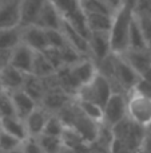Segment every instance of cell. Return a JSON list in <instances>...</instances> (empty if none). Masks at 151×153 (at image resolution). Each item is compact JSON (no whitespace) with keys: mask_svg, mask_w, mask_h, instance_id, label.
<instances>
[{"mask_svg":"<svg viewBox=\"0 0 151 153\" xmlns=\"http://www.w3.org/2000/svg\"><path fill=\"white\" fill-rule=\"evenodd\" d=\"M133 10V5L122 3V5L115 11L112 26L110 30V45L112 54L120 55L128 50V31L134 16Z\"/></svg>","mask_w":151,"mask_h":153,"instance_id":"1","label":"cell"},{"mask_svg":"<svg viewBox=\"0 0 151 153\" xmlns=\"http://www.w3.org/2000/svg\"><path fill=\"white\" fill-rule=\"evenodd\" d=\"M51 3L55 5L63 20L71 24L75 30H78L88 39L90 31L87 28L84 10L82 7L80 0H51Z\"/></svg>","mask_w":151,"mask_h":153,"instance_id":"2","label":"cell"},{"mask_svg":"<svg viewBox=\"0 0 151 153\" xmlns=\"http://www.w3.org/2000/svg\"><path fill=\"white\" fill-rule=\"evenodd\" d=\"M126 111L127 118L135 122L139 126L147 128L151 126V100L138 94L134 90L126 94Z\"/></svg>","mask_w":151,"mask_h":153,"instance_id":"3","label":"cell"},{"mask_svg":"<svg viewBox=\"0 0 151 153\" xmlns=\"http://www.w3.org/2000/svg\"><path fill=\"white\" fill-rule=\"evenodd\" d=\"M111 94H112V89L110 86L108 81L102 74L96 73L95 76L88 83L79 87L75 97L79 98V100L90 101V102H94L103 108Z\"/></svg>","mask_w":151,"mask_h":153,"instance_id":"4","label":"cell"},{"mask_svg":"<svg viewBox=\"0 0 151 153\" xmlns=\"http://www.w3.org/2000/svg\"><path fill=\"white\" fill-rule=\"evenodd\" d=\"M114 69H115V82L112 86V93L127 94L134 89L141 75L125 61L120 55L114 54Z\"/></svg>","mask_w":151,"mask_h":153,"instance_id":"5","label":"cell"},{"mask_svg":"<svg viewBox=\"0 0 151 153\" xmlns=\"http://www.w3.org/2000/svg\"><path fill=\"white\" fill-rule=\"evenodd\" d=\"M126 117V94L112 93L103 106V122L114 126Z\"/></svg>","mask_w":151,"mask_h":153,"instance_id":"6","label":"cell"},{"mask_svg":"<svg viewBox=\"0 0 151 153\" xmlns=\"http://www.w3.org/2000/svg\"><path fill=\"white\" fill-rule=\"evenodd\" d=\"M76 105V102H75ZM100 122H96L94 120H91L90 117H87L86 114H83L82 111L79 110L78 105L75 106V111L74 116L71 118V122L66 126H72L80 136L83 137V140L86 143H94L96 137V133H98V128Z\"/></svg>","mask_w":151,"mask_h":153,"instance_id":"7","label":"cell"},{"mask_svg":"<svg viewBox=\"0 0 151 153\" xmlns=\"http://www.w3.org/2000/svg\"><path fill=\"white\" fill-rule=\"evenodd\" d=\"M88 50H90V58L98 66L104 58H107L111 54L110 32H90Z\"/></svg>","mask_w":151,"mask_h":153,"instance_id":"8","label":"cell"},{"mask_svg":"<svg viewBox=\"0 0 151 153\" xmlns=\"http://www.w3.org/2000/svg\"><path fill=\"white\" fill-rule=\"evenodd\" d=\"M21 0H0V28L20 26Z\"/></svg>","mask_w":151,"mask_h":153,"instance_id":"9","label":"cell"},{"mask_svg":"<svg viewBox=\"0 0 151 153\" xmlns=\"http://www.w3.org/2000/svg\"><path fill=\"white\" fill-rule=\"evenodd\" d=\"M34 55L35 51L27 45H24L23 42H20L15 48H12L10 66L15 67L16 70L24 73V74H31Z\"/></svg>","mask_w":151,"mask_h":153,"instance_id":"10","label":"cell"},{"mask_svg":"<svg viewBox=\"0 0 151 153\" xmlns=\"http://www.w3.org/2000/svg\"><path fill=\"white\" fill-rule=\"evenodd\" d=\"M68 70L71 73L74 81L76 82L78 87H82L83 85L88 83L98 73V67H96L95 62L91 58H83L82 61L76 62L75 65L68 66Z\"/></svg>","mask_w":151,"mask_h":153,"instance_id":"11","label":"cell"},{"mask_svg":"<svg viewBox=\"0 0 151 153\" xmlns=\"http://www.w3.org/2000/svg\"><path fill=\"white\" fill-rule=\"evenodd\" d=\"M21 28V42L31 47L34 51H43L44 48L48 47L47 42V35H45V30L40 28V27L35 26V24H29V26H23Z\"/></svg>","mask_w":151,"mask_h":153,"instance_id":"12","label":"cell"},{"mask_svg":"<svg viewBox=\"0 0 151 153\" xmlns=\"http://www.w3.org/2000/svg\"><path fill=\"white\" fill-rule=\"evenodd\" d=\"M34 24L43 30H60L62 16L55 8V5L51 3V0H47L44 3Z\"/></svg>","mask_w":151,"mask_h":153,"instance_id":"13","label":"cell"},{"mask_svg":"<svg viewBox=\"0 0 151 153\" xmlns=\"http://www.w3.org/2000/svg\"><path fill=\"white\" fill-rule=\"evenodd\" d=\"M72 98L74 97L68 95L64 90L54 89V90L45 91L43 98L40 100V102L37 103V105L42 106V108L45 109L47 111H50L51 114H56L59 110H62Z\"/></svg>","mask_w":151,"mask_h":153,"instance_id":"14","label":"cell"},{"mask_svg":"<svg viewBox=\"0 0 151 153\" xmlns=\"http://www.w3.org/2000/svg\"><path fill=\"white\" fill-rule=\"evenodd\" d=\"M50 114H51L50 111H47L45 109H43L42 106L37 105L36 108L24 118V124H26L28 137H37L39 134H42Z\"/></svg>","mask_w":151,"mask_h":153,"instance_id":"15","label":"cell"},{"mask_svg":"<svg viewBox=\"0 0 151 153\" xmlns=\"http://www.w3.org/2000/svg\"><path fill=\"white\" fill-rule=\"evenodd\" d=\"M60 31L63 32L64 38H66L67 43L70 46L75 48L76 51H79L80 54L88 56L90 58V50H88V39L82 35L78 30H75L71 24H68L66 20L62 19V26H60Z\"/></svg>","mask_w":151,"mask_h":153,"instance_id":"16","label":"cell"},{"mask_svg":"<svg viewBox=\"0 0 151 153\" xmlns=\"http://www.w3.org/2000/svg\"><path fill=\"white\" fill-rule=\"evenodd\" d=\"M11 97V101H12L13 105V110H15L16 117L24 120L35 108L37 106L36 101L32 100L23 89L20 90H15V91L8 93Z\"/></svg>","mask_w":151,"mask_h":153,"instance_id":"17","label":"cell"},{"mask_svg":"<svg viewBox=\"0 0 151 153\" xmlns=\"http://www.w3.org/2000/svg\"><path fill=\"white\" fill-rule=\"evenodd\" d=\"M123 59L138 73L139 75L151 66V50H127L120 54Z\"/></svg>","mask_w":151,"mask_h":153,"instance_id":"18","label":"cell"},{"mask_svg":"<svg viewBox=\"0 0 151 153\" xmlns=\"http://www.w3.org/2000/svg\"><path fill=\"white\" fill-rule=\"evenodd\" d=\"M24 76H26L24 73L19 71L10 65L1 69L0 70V82H1L3 91L11 93L15 90H20L24 83Z\"/></svg>","mask_w":151,"mask_h":153,"instance_id":"19","label":"cell"},{"mask_svg":"<svg viewBox=\"0 0 151 153\" xmlns=\"http://www.w3.org/2000/svg\"><path fill=\"white\" fill-rule=\"evenodd\" d=\"M86 23L90 32H110L114 15L99 12H84Z\"/></svg>","mask_w":151,"mask_h":153,"instance_id":"20","label":"cell"},{"mask_svg":"<svg viewBox=\"0 0 151 153\" xmlns=\"http://www.w3.org/2000/svg\"><path fill=\"white\" fill-rule=\"evenodd\" d=\"M0 124H1L3 132H5V133H8V134L13 136V137L19 138L20 141H24L27 137H28L24 120L19 118V117H16V116L3 117V118H0Z\"/></svg>","mask_w":151,"mask_h":153,"instance_id":"21","label":"cell"},{"mask_svg":"<svg viewBox=\"0 0 151 153\" xmlns=\"http://www.w3.org/2000/svg\"><path fill=\"white\" fill-rule=\"evenodd\" d=\"M47 0H21V18L20 27L34 24L37 13L43 8Z\"/></svg>","mask_w":151,"mask_h":153,"instance_id":"22","label":"cell"},{"mask_svg":"<svg viewBox=\"0 0 151 153\" xmlns=\"http://www.w3.org/2000/svg\"><path fill=\"white\" fill-rule=\"evenodd\" d=\"M21 89L32 98V100L36 101V103L40 102V100L43 98L45 93V89L43 86V81L42 78L34 75V74H26L24 76V83Z\"/></svg>","mask_w":151,"mask_h":153,"instance_id":"23","label":"cell"},{"mask_svg":"<svg viewBox=\"0 0 151 153\" xmlns=\"http://www.w3.org/2000/svg\"><path fill=\"white\" fill-rule=\"evenodd\" d=\"M21 42L20 26L12 28H0V48L12 50Z\"/></svg>","mask_w":151,"mask_h":153,"instance_id":"24","label":"cell"},{"mask_svg":"<svg viewBox=\"0 0 151 153\" xmlns=\"http://www.w3.org/2000/svg\"><path fill=\"white\" fill-rule=\"evenodd\" d=\"M146 40L143 38V34L141 31V27L138 24L135 16H133V20L130 24L128 31V50H147Z\"/></svg>","mask_w":151,"mask_h":153,"instance_id":"25","label":"cell"},{"mask_svg":"<svg viewBox=\"0 0 151 153\" xmlns=\"http://www.w3.org/2000/svg\"><path fill=\"white\" fill-rule=\"evenodd\" d=\"M55 73V69L51 66V63L47 61L42 51H35L34 62H32V71L31 74L39 76V78H44Z\"/></svg>","mask_w":151,"mask_h":153,"instance_id":"26","label":"cell"},{"mask_svg":"<svg viewBox=\"0 0 151 153\" xmlns=\"http://www.w3.org/2000/svg\"><path fill=\"white\" fill-rule=\"evenodd\" d=\"M75 102H76L79 110L83 114H86L87 117H90L91 120L96 122H102L103 121V108L94 102L90 101H84V100H79V98L75 97Z\"/></svg>","mask_w":151,"mask_h":153,"instance_id":"27","label":"cell"},{"mask_svg":"<svg viewBox=\"0 0 151 153\" xmlns=\"http://www.w3.org/2000/svg\"><path fill=\"white\" fill-rule=\"evenodd\" d=\"M98 145L103 146V148L108 149L111 152V146H112V143H114V133H112V126L106 122L102 121L99 124V128H98V133H96V137H95V141Z\"/></svg>","mask_w":151,"mask_h":153,"instance_id":"28","label":"cell"},{"mask_svg":"<svg viewBox=\"0 0 151 153\" xmlns=\"http://www.w3.org/2000/svg\"><path fill=\"white\" fill-rule=\"evenodd\" d=\"M84 12H99L114 15L115 10L108 4L107 0H80Z\"/></svg>","mask_w":151,"mask_h":153,"instance_id":"29","label":"cell"},{"mask_svg":"<svg viewBox=\"0 0 151 153\" xmlns=\"http://www.w3.org/2000/svg\"><path fill=\"white\" fill-rule=\"evenodd\" d=\"M37 141V144L40 145L43 153H59L62 149V140L60 137H54V136L48 134H39L37 137H35Z\"/></svg>","mask_w":151,"mask_h":153,"instance_id":"30","label":"cell"},{"mask_svg":"<svg viewBox=\"0 0 151 153\" xmlns=\"http://www.w3.org/2000/svg\"><path fill=\"white\" fill-rule=\"evenodd\" d=\"M60 50V55H62V61H63L64 66H71V65H75L76 62L82 61L83 58H88V56L80 54L79 51H76L72 46H70L68 43H66V46H63Z\"/></svg>","mask_w":151,"mask_h":153,"instance_id":"31","label":"cell"},{"mask_svg":"<svg viewBox=\"0 0 151 153\" xmlns=\"http://www.w3.org/2000/svg\"><path fill=\"white\" fill-rule=\"evenodd\" d=\"M63 129H64V124L62 122V120L56 114H50L42 133L43 134L54 136V137H60Z\"/></svg>","mask_w":151,"mask_h":153,"instance_id":"32","label":"cell"},{"mask_svg":"<svg viewBox=\"0 0 151 153\" xmlns=\"http://www.w3.org/2000/svg\"><path fill=\"white\" fill-rule=\"evenodd\" d=\"M21 141L19 138L13 137V136L8 134L5 132H0V151L1 152H10L13 149L20 148Z\"/></svg>","mask_w":151,"mask_h":153,"instance_id":"33","label":"cell"},{"mask_svg":"<svg viewBox=\"0 0 151 153\" xmlns=\"http://www.w3.org/2000/svg\"><path fill=\"white\" fill-rule=\"evenodd\" d=\"M45 35H47L48 47L62 48L63 46H66L67 40L60 30H45Z\"/></svg>","mask_w":151,"mask_h":153,"instance_id":"34","label":"cell"},{"mask_svg":"<svg viewBox=\"0 0 151 153\" xmlns=\"http://www.w3.org/2000/svg\"><path fill=\"white\" fill-rule=\"evenodd\" d=\"M43 55L47 58V61L51 63V66L56 70H59L60 67H63V61H62V55H60V50L55 47H47L42 51Z\"/></svg>","mask_w":151,"mask_h":153,"instance_id":"35","label":"cell"},{"mask_svg":"<svg viewBox=\"0 0 151 153\" xmlns=\"http://www.w3.org/2000/svg\"><path fill=\"white\" fill-rule=\"evenodd\" d=\"M11 116H16L11 97L7 91H0V118Z\"/></svg>","mask_w":151,"mask_h":153,"instance_id":"36","label":"cell"},{"mask_svg":"<svg viewBox=\"0 0 151 153\" xmlns=\"http://www.w3.org/2000/svg\"><path fill=\"white\" fill-rule=\"evenodd\" d=\"M135 18L138 20L139 27H141V31L143 34L144 40H146L147 47L151 50V18H142V16H135Z\"/></svg>","mask_w":151,"mask_h":153,"instance_id":"37","label":"cell"},{"mask_svg":"<svg viewBox=\"0 0 151 153\" xmlns=\"http://www.w3.org/2000/svg\"><path fill=\"white\" fill-rule=\"evenodd\" d=\"M133 12L135 16L151 18V0H136Z\"/></svg>","mask_w":151,"mask_h":153,"instance_id":"38","label":"cell"},{"mask_svg":"<svg viewBox=\"0 0 151 153\" xmlns=\"http://www.w3.org/2000/svg\"><path fill=\"white\" fill-rule=\"evenodd\" d=\"M20 151L21 153H43L35 137H27L24 141H21Z\"/></svg>","mask_w":151,"mask_h":153,"instance_id":"39","label":"cell"},{"mask_svg":"<svg viewBox=\"0 0 151 153\" xmlns=\"http://www.w3.org/2000/svg\"><path fill=\"white\" fill-rule=\"evenodd\" d=\"M134 91H136L138 94L143 95L146 98H150L151 100V82L146 81L143 78H139V81L136 82V85L134 86Z\"/></svg>","mask_w":151,"mask_h":153,"instance_id":"40","label":"cell"},{"mask_svg":"<svg viewBox=\"0 0 151 153\" xmlns=\"http://www.w3.org/2000/svg\"><path fill=\"white\" fill-rule=\"evenodd\" d=\"M139 152L151 153V126L146 129V133H144V137H143V141H142Z\"/></svg>","mask_w":151,"mask_h":153,"instance_id":"41","label":"cell"},{"mask_svg":"<svg viewBox=\"0 0 151 153\" xmlns=\"http://www.w3.org/2000/svg\"><path fill=\"white\" fill-rule=\"evenodd\" d=\"M11 53H12V50H3V48H0V70L10 65Z\"/></svg>","mask_w":151,"mask_h":153,"instance_id":"42","label":"cell"},{"mask_svg":"<svg viewBox=\"0 0 151 153\" xmlns=\"http://www.w3.org/2000/svg\"><path fill=\"white\" fill-rule=\"evenodd\" d=\"M86 153H111L108 149L103 148V146L98 145L96 143H90L87 146V152Z\"/></svg>","mask_w":151,"mask_h":153,"instance_id":"43","label":"cell"},{"mask_svg":"<svg viewBox=\"0 0 151 153\" xmlns=\"http://www.w3.org/2000/svg\"><path fill=\"white\" fill-rule=\"evenodd\" d=\"M141 78H143V79H146V81L151 82V66H150L147 70H144V71L142 73V74H141Z\"/></svg>","mask_w":151,"mask_h":153,"instance_id":"44","label":"cell"},{"mask_svg":"<svg viewBox=\"0 0 151 153\" xmlns=\"http://www.w3.org/2000/svg\"><path fill=\"white\" fill-rule=\"evenodd\" d=\"M59 153H76L74 151V149H71V148H67V146H62V149H60V152Z\"/></svg>","mask_w":151,"mask_h":153,"instance_id":"45","label":"cell"},{"mask_svg":"<svg viewBox=\"0 0 151 153\" xmlns=\"http://www.w3.org/2000/svg\"><path fill=\"white\" fill-rule=\"evenodd\" d=\"M1 153H21V151H20V148H18V149H13V151H10V152H1Z\"/></svg>","mask_w":151,"mask_h":153,"instance_id":"46","label":"cell"},{"mask_svg":"<svg viewBox=\"0 0 151 153\" xmlns=\"http://www.w3.org/2000/svg\"><path fill=\"white\" fill-rule=\"evenodd\" d=\"M0 91H3V89H1V82H0Z\"/></svg>","mask_w":151,"mask_h":153,"instance_id":"47","label":"cell"},{"mask_svg":"<svg viewBox=\"0 0 151 153\" xmlns=\"http://www.w3.org/2000/svg\"><path fill=\"white\" fill-rule=\"evenodd\" d=\"M0 132H1V124H0Z\"/></svg>","mask_w":151,"mask_h":153,"instance_id":"48","label":"cell"},{"mask_svg":"<svg viewBox=\"0 0 151 153\" xmlns=\"http://www.w3.org/2000/svg\"><path fill=\"white\" fill-rule=\"evenodd\" d=\"M138 153H143V152H138Z\"/></svg>","mask_w":151,"mask_h":153,"instance_id":"49","label":"cell"},{"mask_svg":"<svg viewBox=\"0 0 151 153\" xmlns=\"http://www.w3.org/2000/svg\"><path fill=\"white\" fill-rule=\"evenodd\" d=\"M0 153H1V151H0Z\"/></svg>","mask_w":151,"mask_h":153,"instance_id":"50","label":"cell"}]
</instances>
